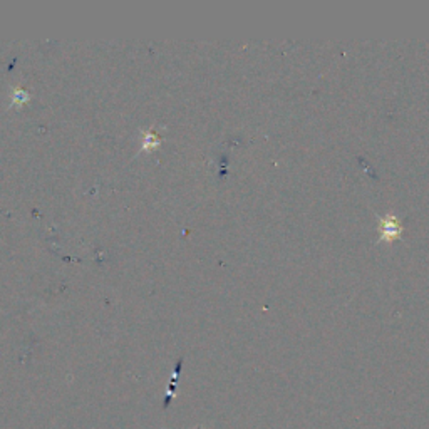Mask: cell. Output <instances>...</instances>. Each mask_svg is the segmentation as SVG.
<instances>
[{"label": "cell", "instance_id": "obj_1", "mask_svg": "<svg viewBox=\"0 0 429 429\" xmlns=\"http://www.w3.org/2000/svg\"><path fill=\"white\" fill-rule=\"evenodd\" d=\"M377 225L379 241L381 243H392L402 235V223L399 217L392 212L386 213L384 217H377Z\"/></svg>", "mask_w": 429, "mask_h": 429}, {"label": "cell", "instance_id": "obj_2", "mask_svg": "<svg viewBox=\"0 0 429 429\" xmlns=\"http://www.w3.org/2000/svg\"><path fill=\"white\" fill-rule=\"evenodd\" d=\"M29 99V94H27L24 89H16V94H13V101L16 102H24V101H27Z\"/></svg>", "mask_w": 429, "mask_h": 429}, {"label": "cell", "instance_id": "obj_3", "mask_svg": "<svg viewBox=\"0 0 429 429\" xmlns=\"http://www.w3.org/2000/svg\"><path fill=\"white\" fill-rule=\"evenodd\" d=\"M159 143V140H156V136L153 138V136H150V134H146L145 136V143H143V147H146V150H150V146L151 147H155L156 145H158Z\"/></svg>", "mask_w": 429, "mask_h": 429}]
</instances>
